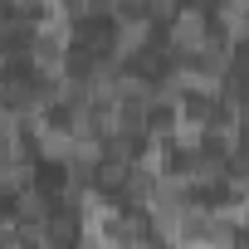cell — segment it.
<instances>
[{
  "label": "cell",
  "instance_id": "obj_5",
  "mask_svg": "<svg viewBox=\"0 0 249 249\" xmlns=\"http://www.w3.org/2000/svg\"><path fill=\"white\" fill-rule=\"evenodd\" d=\"M15 205H20L15 215H20L25 225H30V220H44V215H49V210H44V196H35V191H25V186L15 191Z\"/></svg>",
  "mask_w": 249,
  "mask_h": 249
},
{
  "label": "cell",
  "instance_id": "obj_2",
  "mask_svg": "<svg viewBox=\"0 0 249 249\" xmlns=\"http://www.w3.org/2000/svg\"><path fill=\"white\" fill-rule=\"evenodd\" d=\"M147 39H152V15H122L117 20V35H112V54L117 59H132L137 49H147Z\"/></svg>",
  "mask_w": 249,
  "mask_h": 249
},
{
  "label": "cell",
  "instance_id": "obj_4",
  "mask_svg": "<svg viewBox=\"0 0 249 249\" xmlns=\"http://www.w3.org/2000/svg\"><path fill=\"white\" fill-rule=\"evenodd\" d=\"M220 25L230 39H249V0H220Z\"/></svg>",
  "mask_w": 249,
  "mask_h": 249
},
{
  "label": "cell",
  "instance_id": "obj_3",
  "mask_svg": "<svg viewBox=\"0 0 249 249\" xmlns=\"http://www.w3.org/2000/svg\"><path fill=\"white\" fill-rule=\"evenodd\" d=\"M200 142H205V117H191L181 107L176 122H171V147L176 152H200Z\"/></svg>",
  "mask_w": 249,
  "mask_h": 249
},
{
  "label": "cell",
  "instance_id": "obj_1",
  "mask_svg": "<svg viewBox=\"0 0 249 249\" xmlns=\"http://www.w3.org/2000/svg\"><path fill=\"white\" fill-rule=\"evenodd\" d=\"M205 39H210V35H205V15H200L196 5H181V10L171 15V54L196 59Z\"/></svg>",
  "mask_w": 249,
  "mask_h": 249
}]
</instances>
